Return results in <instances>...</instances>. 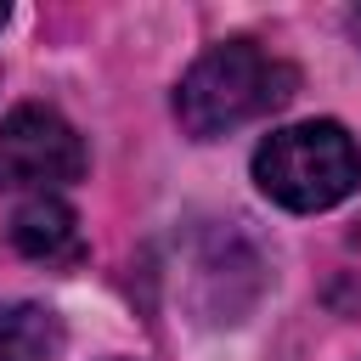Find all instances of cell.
I'll return each instance as SVG.
<instances>
[{
	"label": "cell",
	"mask_w": 361,
	"mask_h": 361,
	"mask_svg": "<svg viewBox=\"0 0 361 361\" xmlns=\"http://www.w3.org/2000/svg\"><path fill=\"white\" fill-rule=\"evenodd\" d=\"M0 28H6V6H0Z\"/></svg>",
	"instance_id": "obj_7"
},
{
	"label": "cell",
	"mask_w": 361,
	"mask_h": 361,
	"mask_svg": "<svg viewBox=\"0 0 361 361\" xmlns=\"http://www.w3.org/2000/svg\"><path fill=\"white\" fill-rule=\"evenodd\" d=\"M62 350V322L45 305L0 299V361H51Z\"/></svg>",
	"instance_id": "obj_5"
},
{
	"label": "cell",
	"mask_w": 361,
	"mask_h": 361,
	"mask_svg": "<svg viewBox=\"0 0 361 361\" xmlns=\"http://www.w3.org/2000/svg\"><path fill=\"white\" fill-rule=\"evenodd\" d=\"M254 180L271 203L293 214H316V209L344 203L361 186V147L333 118L288 124L254 147Z\"/></svg>",
	"instance_id": "obj_2"
},
{
	"label": "cell",
	"mask_w": 361,
	"mask_h": 361,
	"mask_svg": "<svg viewBox=\"0 0 361 361\" xmlns=\"http://www.w3.org/2000/svg\"><path fill=\"white\" fill-rule=\"evenodd\" d=\"M350 34H355V45H361V6L350 11Z\"/></svg>",
	"instance_id": "obj_6"
},
{
	"label": "cell",
	"mask_w": 361,
	"mask_h": 361,
	"mask_svg": "<svg viewBox=\"0 0 361 361\" xmlns=\"http://www.w3.org/2000/svg\"><path fill=\"white\" fill-rule=\"evenodd\" d=\"M85 175V141L56 107H11L0 124V192L56 197Z\"/></svg>",
	"instance_id": "obj_3"
},
{
	"label": "cell",
	"mask_w": 361,
	"mask_h": 361,
	"mask_svg": "<svg viewBox=\"0 0 361 361\" xmlns=\"http://www.w3.org/2000/svg\"><path fill=\"white\" fill-rule=\"evenodd\" d=\"M11 243H17V254H28L39 265H73L85 254L79 220H73V209L62 197H28L11 214Z\"/></svg>",
	"instance_id": "obj_4"
},
{
	"label": "cell",
	"mask_w": 361,
	"mask_h": 361,
	"mask_svg": "<svg viewBox=\"0 0 361 361\" xmlns=\"http://www.w3.org/2000/svg\"><path fill=\"white\" fill-rule=\"evenodd\" d=\"M299 90V68L259 51L254 39H226V45H209L186 73H180V90H175V118L186 135L197 141H214V135H231L276 107H288Z\"/></svg>",
	"instance_id": "obj_1"
}]
</instances>
